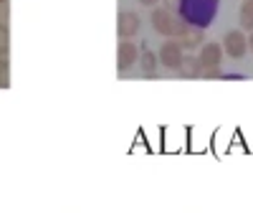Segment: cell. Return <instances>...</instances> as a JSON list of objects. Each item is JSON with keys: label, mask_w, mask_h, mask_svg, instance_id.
Here are the masks:
<instances>
[{"label": "cell", "mask_w": 253, "mask_h": 213, "mask_svg": "<svg viewBox=\"0 0 253 213\" xmlns=\"http://www.w3.org/2000/svg\"><path fill=\"white\" fill-rule=\"evenodd\" d=\"M8 49H10V31L5 23H0V58L8 56Z\"/></svg>", "instance_id": "obj_13"}, {"label": "cell", "mask_w": 253, "mask_h": 213, "mask_svg": "<svg viewBox=\"0 0 253 213\" xmlns=\"http://www.w3.org/2000/svg\"><path fill=\"white\" fill-rule=\"evenodd\" d=\"M223 79H225V81H241L243 74H223Z\"/></svg>", "instance_id": "obj_16"}, {"label": "cell", "mask_w": 253, "mask_h": 213, "mask_svg": "<svg viewBox=\"0 0 253 213\" xmlns=\"http://www.w3.org/2000/svg\"><path fill=\"white\" fill-rule=\"evenodd\" d=\"M162 5L170 10V13H177L180 10V0H162Z\"/></svg>", "instance_id": "obj_15"}, {"label": "cell", "mask_w": 253, "mask_h": 213, "mask_svg": "<svg viewBox=\"0 0 253 213\" xmlns=\"http://www.w3.org/2000/svg\"><path fill=\"white\" fill-rule=\"evenodd\" d=\"M223 51L230 56V58H243L246 51H248V38L243 31H228L223 36Z\"/></svg>", "instance_id": "obj_5"}, {"label": "cell", "mask_w": 253, "mask_h": 213, "mask_svg": "<svg viewBox=\"0 0 253 213\" xmlns=\"http://www.w3.org/2000/svg\"><path fill=\"white\" fill-rule=\"evenodd\" d=\"M139 3H142V5H147V8H155V5L160 3V0H139Z\"/></svg>", "instance_id": "obj_17"}, {"label": "cell", "mask_w": 253, "mask_h": 213, "mask_svg": "<svg viewBox=\"0 0 253 213\" xmlns=\"http://www.w3.org/2000/svg\"><path fill=\"white\" fill-rule=\"evenodd\" d=\"M3 3H5V0H0V5H3Z\"/></svg>", "instance_id": "obj_19"}, {"label": "cell", "mask_w": 253, "mask_h": 213, "mask_svg": "<svg viewBox=\"0 0 253 213\" xmlns=\"http://www.w3.org/2000/svg\"><path fill=\"white\" fill-rule=\"evenodd\" d=\"M248 49L253 51V31H251V36H248Z\"/></svg>", "instance_id": "obj_18"}, {"label": "cell", "mask_w": 253, "mask_h": 213, "mask_svg": "<svg viewBox=\"0 0 253 213\" xmlns=\"http://www.w3.org/2000/svg\"><path fill=\"white\" fill-rule=\"evenodd\" d=\"M182 46H180V41L177 38H167L165 44L160 46V63L165 69H172V71H177L180 69V63H182Z\"/></svg>", "instance_id": "obj_3"}, {"label": "cell", "mask_w": 253, "mask_h": 213, "mask_svg": "<svg viewBox=\"0 0 253 213\" xmlns=\"http://www.w3.org/2000/svg\"><path fill=\"white\" fill-rule=\"evenodd\" d=\"M177 15L187 26H195V28L205 31L218 15V0H180Z\"/></svg>", "instance_id": "obj_1"}, {"label": "cell", "mask_w": 253, "mask_h": 213, "mask_svg": "<svg viewBox=\"0 0 253 213\" xmlns=\"http://www.w3.org/2000/svg\"><path fill=\"white\" fill-rule=\"evenodd\" d=\"M223 46L220 44H203L200 46V63H203V71L205 69H220V63H223Z\"/></svg>", "instance_id": "obj_7"}, {"label": "cell", "mask_w": 253, "mask_h": 213, "mask_svg": "<svg viewBox=\"0 0 253 213\" xmlns=\"http://www.w3.org/2000/svg\"><path fill=\"white\" fill-rule=\"evenodd\" d=\"M238 18H241V28L243 31H253V0H243Z\"/></svg>", "instance_id": "obj_11"}, {"label": "cell", "mask_w": 253, "mask_h": 213, "mask_svg": "<svg viewBox=\"0 0 253 213\" xmlns=\"http://www.w3.org/2000/svg\"><path fill=\"white\" fill-rule=\"evenodd\" d=\"M139 69H142V74L147 76V79H155L157 76V66H160V56L155 53V51H150L147 46H142L139 49Z\"/></svg>", "instance_id": "obj_9"}, {"label": "cell", "mask_w": 253, "mask_h": 213, "mask_svg": "<svg viewBox=\"0 0 253 213\" xmlns=\"http://www.w3.org/2000/svg\"><path fill=\"white\" fill-rule=\"evenodd\" d=\"M142 31V18L134 10H122L117 15V33L119 38H134Z\"/></svg>", "instance_id": "obj_4"}, {"label": "cell", "mask_w": 253, "mask_h": 213, "mask_svg": "<svg viewBox=\"0 0 253 213\" xmlns=\"http://www.w3.org/2000/svg\"><path fill=\"white\" fill-rule=\"evenodd\" d=\"M8 87H10V63L3 56L0 58V89H8Z\"/></svg>", "instance_id": "obj_12"}, {"label": "cell", "mask_w": 253, "mask_h": 213, "mask_svg": "<svg viewBox=\"0 0 253 213\" xmlns=\"http://www.w3.org/2000/svg\"><path fill=\"white\" fill-rule=\"evenodd\" d=\"M137 61H139V49L132 44L129 38H124L119 44V49H117V69H119V74L129 71Z\"/></svg>", "instance_id": "obj_6"}, {"label": "cell", "mask_w": 253, "mask_h": 213, "mask_svg": "<svg viewBox=\"0 0 253 213\" xmlns=\"http://www.w3.org/2000/svg\"><path fill=\"white\" fill-rule=\"evenodd\" d=\"M152 28L160 36H165V38H180L182 31L187 28V23L177 13H170V10L162 5V8H155L152 10Z\"/></svg>", "instance_id": "obj_2"}, {"label": "cell", "mask_w": 253, "mask_h": 213, "mask_svg": "<svg viewBox=\"0 0 253 213\" xmlns=\"http://www.w3.org/2000/svg\"><path fill=\"white\" fill-rule=\"evenodd\" d=\"M203 79H223V71L220 69H205L203 71Z\"/></svg>", "instance_id": "obj_14"}, {"label": "cell", "mask_w": 253, "mask_h": 213, "mask_svg": "<svg viewBox=\"0 0 253 213\" xmlns=\"http://www.w3.org/2000/svg\"><path fill=\"white\" fill-rule=\"evenodd\" d=\"M177 74L182 79H200L203 76V63L198 56H182V63H180V69Z\"/></svg>", "instance_id": "obj_10"}, {"label": "cell", "mask_w": 253, "mask_h": 213, "mask_svg": "<svg viewBox=\"0 0 253 213\" xmlns=\"http://www.w3.org/2000/svg\"><path fill=\"white\" fill-rule=\"evenodd\" d=\"M177 41H180V46L185 51H195V49H200L205 44V31L203 28H195V26H187Z\"/></svg>", "instance_id": "obj_8"}]
</instances>
